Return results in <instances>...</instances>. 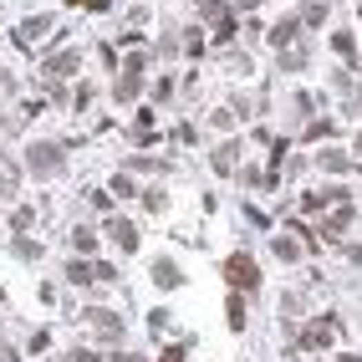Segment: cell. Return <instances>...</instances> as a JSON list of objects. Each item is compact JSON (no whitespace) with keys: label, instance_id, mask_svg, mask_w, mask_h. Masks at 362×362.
<instances>
[{"label":"cell","instance_id":"cell-9","mask_svg":"<svg viewBox=\"0 0 362 362\" xmlns=\"http://www.w3.org/2000/svg\"><path fill=\"white\" fill-rule=\"evenodd\" d=\"M72 245H77L82 255H92V250H97V235H92L87 225H82V230H72Z\"/></svg>","mask_w":362,"mask_h":362},{"label":"cell","instance_id":"cell-11","mask_svg":"<svg viewBox=\"0 0 362 362\" xmlns=\"http://www.w3.org/2000/svg\"><path fill=\"white\" fill-rule=\"evenodd\" d=\"M235 153H240L235 143H225V148L214 153V169H219V174H230V169H235Z\"/></svg>","mask_w":362,"mask_h":362},{"label":"cell","instance_id":"cell-25","mask_svg":"<svg viewBox=\"0 0 362 362\" xmlns=\"http://www.w3.org/2000/svg\"><path fill=\"white\" fill-rule=\"evenodd\" d=\"M112 362H138V357H133V352H118V357H112Z\"/></svg>","mask_w":362,"mask_h":362},{"label":"cell","instance_id":"cell-17","mask_svg":"<svg viewBox=\"0 0 362 362\" xmlns=\"http://www.w3.org/2000/svg\"><path fill=\"white\" fill-rule=\"evenodd\" d=\"M225 312H230V327H245V301H240V296H230V306H225Z\"/></svg>","mask_w":362,"mask_h":362},{"label":"cell","instance_id":"cell-12","mask_svg":"<svg viewBox=\"0 0 362 362\" xmlns=\"http://www.w3.org/2000/svg\"><path fill=\"white\" fill-rule=\"evenodd\" d=\"M316 163H321V169H332V174H342V169H347V153H337V148H327V153H321Z\"/></svg>","mask_w":362,"mask_h":362},{"label":"cell","instance_id":"cell-10","mask_svg":"<svg viewBox=\"0 0 362 362\" xmlns=\"http://www.w3.org/2000/svg\"><path fill=\"white\" fill-rule=\"evenodd\" d=\"M128 97H138V72H123L118 77V102H128Z\"/></svg>","mask_w":362,"mask_h":362},{"label":"cell","instance_id":"cell-20","mask_svg":"<svg viewBox=\"0 0 362 362\" xmlns=\"http://www.w3.org/2000/svg\"><path fill=\"white\" fill-rule=\"evenodd\" d=\"M321 16H327L321 6H306V10H301V21H306V26H321Z\"/></svg>","mask_w":362,"mask_h":362},{"label":"cell","instance_id":"cell-8","mask_svg":"<svg viewBox=\"0 0 362 362\" xmlns=\"http://www.w3.org/2000/svg\"><path fill=\"white\" fill-rule=\"evenodd\" d=\"M67 276L77 281V286H87V281H97V265H87V261H72V265H67Z\"/></svg>","mask_w":362,"mask_h":362},{"label":"cell","instance_id":"cell-19","mask_svg":"<svg viewBox=\"0 0 362 362\" xmlns=\"http://www.w3.org/2000/svg\"><path fill=\"white\" fill-rule=\"evenodd\" d=\"M332 46H337L342 57H352V36H347V31H337V36H332Z\"/></svg>","mask_w":362,"mask_h":362},{"label":"cell","instance_id":"cell-28","mask_svg":"<svg viewBox=\"0 0 362 362\" xmlns=\"http://www.w3.org/2000/svg\"><path fill=\"white\" fill-rule=\"evenodd\" d=\"M357 153H362V133H357Z\"/></svg>","mask_w":362,"mask_h":362},{"label":"cell","instance_id":"cell-7","mask_svg":"<svg viewBox=\"0 0 362 362\" xmlns=\"http://www.w3.org/2000/svg\"><path fill=\"white\" fill-rule=\"evenodd\" d=\"M153 281H159V286H163V291H174V286H184V276H179V265H174V261H159V265H153Z\"/></svg>","mask_w":362,"mask_h":362},{"label":"cell","instance_id":"cell-3","mask_svg":"<svg viewBox=\"0 0 362 362\" xmlns=\"http://www.w3.org/2000/svg\"><path fill=\"white\" fill-rule=\"evenodd\" d=\"M332 337H337V321H332V316H316L312 327L301 332V347H312V352H321V347H332Z\"/></svg>","mask_w":362,"mask_h":362},{"label":"cell","instance_id":"cell-14","mask_svg":"<svg viewBox=\"0 0 362 362\" xmlns=\"http://www.w3.org/2000/svg\"><path fill=\"white\" fill-rule=\"evenodd\" d=\"M46 26H51L46 16H36V21H26V26H21V41H36V36H41V31H46Z\"/></svg>","mask_w":362,"mask_h":362},{"label":"cell","instance_id":"cell-23","mask_svg":"<svg viewBox=\"0 0 362 362\" xmlns=\"http://www.w3.org/2000/svg\"><path fill=\"white\" fill-rule=\"evenodd\" d=\"M0 362H16V352H10V347H6V342H0Z\"/></svg>","mask_w":362,"mask_h":362},{"label":"cell","instance_id":"cell-13","mask_svg":"<svg viewBox=\"0 0 362 362\" xmlns=\"http://www.w3.org/2000/svg\"><path fill=\"white\" fill-rule=\"evenodd\" d=\"M46 72H57V77L77 72V51H67V57H51V67H46Z\"/></svg>","mask_w":362,"mask_h":362},{"label":"cell","instance_id":"cell-21","mask_svg":"<svg viewBox=\"0 0 362 362\" xmlns=\"http://www.w3.org/2000/svg\"><path fill=\"white\" fill-rule=\"evenodd\" d=\"M159 362H184V347H169V352H163Z\"/></svg>","mask_w":362,"mask_h":362},{"label":"cell","instance_id":"cell-5","mask_svg":"<svg viewBox=\"0 0 362 362\" xmlns=\"http://www.w3.org/2000/svg\"><path fill=\"white\" fill-rule=\"evenodd\" d=\"M347 225H352V204H337V214H332V219H321V240H337Z\"/></svg>","mask_w":362,"mask_h":362},{"label":"cell","instance_id":"cell-2","mask_svg":"<svg viewBox=\"0 0 362 362\" xmlns=\"http://www.w3.org/2000/svg\"><path fill=\"white\" fill-rule=\"evenodd\" d=\"M26 163H31V174H57L61 169V148L57 143H31Z\"/></svg>","mask_w":362,"mask_h":362},{"label":"cell","instance_id":"cell-1","mask_svg":"<svg viewBox=\"0 0 362 362\" xmlns=\"http://www.w3.org/2000/svg\"><path fill=\"white\" fill-rule=\"evenodd\" d=\"M225 276H230V286H235V291H255V286H261V265H255L250 255H230V261H225Z\"/></svg>","mask_w":362,"mask_h":362},{"label":"cell","instance_id":"cell-27","mask_svg":"<svg viewBox=\"0 0 362 362\" xmlns=\"http://www.w3.org/2000/svg\"><path fill=\"white\" fill-rule=\"evenodd\" d=\"M240 6H245V10H250V6H261V0H240Z\"/></svg>","mask_w":362,"mask_h":362},{"label":"cell","instance_id":"cell-24","mask_svg":"<svg viewBox=\"0 0 362 362\" xmlns=\"http://www.w3.org/2000/svg\"><path fill=\"white\" fill-rule=\"evenodd\" d=\"M87 6H92V10H108V6H112V0H87Z\"/></svg>","mask_w":362,"mask_h":362},{"label":"cell","instance_id":"cell-22","mask_svg":"<svg viewBox=\"0 0 362 362\" xmlns=\"http://www.w3.org/2000/svg\"><path fill=\"white\" fill-rule=\"evenodd\" d=\"M72 362H102V357H97V352H77Z\"/></svg>","mask_w":362,"mask_h":362},{"label":"cell","instance_id":"cell-16","mask_svg":"<svg viewBox=\"0 0 362 362\" xmlns=\"http://www.w3.org/2000/svg\"><path fill=\"white\" fill-rule=\"evenodd\" d=\"M199 16L219 26V21H225V6H219V0H199Z\"/></svg>","mask_w":362,"mask_h":362},{"label":"cell","instance_id":"cell-4","mask_svg":"<svg viewBox=\"0 0 362 362\" xmlns=\"http://www.w3.org/2000/svg\"><path fill=\"white\" fill-rule=\"evenodd\" d=\"M87 327H97L102 337H123V316L118 312H102V306H92V312H82Z\"/></svg>","mask_w":362,"mask_h":362},{"label":"cell","instance_id":"cell-15","mask_svg":"<svg viewBox=\"0 0 362 362\" xmlns=\"http://www.w3.org/2000/svg\"><path fill=\"white\" fill-rule=\"evenodd\" d=\"M291 36H296V21H281V26H276V31H270V46H286V41H291Z\"/></svg>","mask_w":362,"mask_h":362},{"label":"cell","instance_id":"cell-6","mask_svg":"<svg viewBox=\"0 0 362 362\" xmlns=\"http://www.w3.org/2000/svg\"><path fill=\"white\" fill-rule=\"evenodd\" d=\"M108 235L123 245V250H138V230L128 225V219H108Z\"/></svg>","mask_w":362,"mask_h":362},{"label":"cell","instance_id":"cell-26","mask_svg":"<svg viewBox=\"0 0 362 362\" xmlns=\"http://www.w3.org/2000/svg\"><path fill=\"white\" fill-rule=\"evenodd\" d=\"M337 362H362V357H357V352H342V357H337Z\"/></svg>","mask_w":362,"mask_h":362},{"label":"cell","instance_id":"cell-18","mask_svg":"<svg viewBox=\"0 0 362 362\" xmlns=\"http://www.w3.org/2000/svg\"><path fill=\"white\" fill-rule=\"evenodd\" d=\"M276 255H281V261H296V255H301V245H296V240H286V235H281V240H276Z\"/></svg>","mask_w":362,"mask_h":362}]
</instances>
